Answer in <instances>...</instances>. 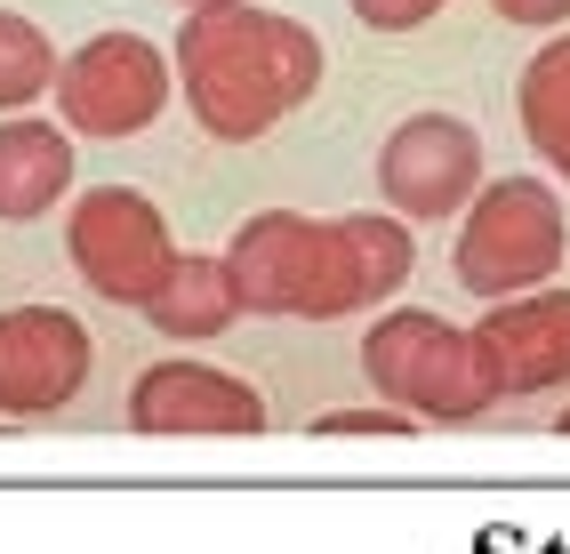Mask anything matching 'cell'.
<instances>
[{"instance_id":"13","label":"cell","mask_w":570,"mask_h":554,"mask_svg":"<svg viewBox=\"0 0 570 554\" xmlns=\"http://www.w3.org/2000/svg\"><path fill=\"white\" fill-rule=\"evenodd\" d=\"M522 129L570 177V41H547L522 72Z\"/></svg>"},{"instance_id":"8","label":"cell","mask_w":570,"mask_h":554,"mask_svg":"<svg viewBox=\"0 0 570 554\" xmlns=\"http://www.w3.org/2000/svg\"><path fill=\"white\" fill-rule=\"evenodd\" d=\"M129 426L137 434H265V402L249 378L217 362H154L129 386Z\"/></svg>"},{"instance_id":"1","label":"cell","mask_w":570,"mask_h":554,"mask_svg":"<svg viewBox=\"0 0 570 554\" xmlns=\"http://www.w3.org/2000/svg\"><path fill=\"white\" fill-rule=\"evenodd\" d=\"M242 314H314L337 321L354 306H377L410 281V234L377 209L354 217H297V209H257L225 249Z\"/></svg>"},{"instance_id":"16","label":"cell","mask_w":570,"mask_h":554,"mask_svg":"<svg viewBox=\"0 0 570 554\" xmlns=\"http://www.w3.org/2000/svg\"><path fill=\"white\" fill-rule=\"evenodd\" d=\"M346 9H354L362 24H377V32H410V24H426L442 0H346Z\"/></svg>"},{"instance_id":"14","label":"cell","mask_w":570,"mask_h":554,"mask_svg":"<svg viewBox=\"0 0 570 554\" xmlns=\"http://www.w3.org/2000/svg\"><path fill=\"white\" fill-rule=\"evenodd\" d=\"M41 89H57V49H49V32L17 17V9H0V113H17V105H32Z\"/></svg>"},{"instance_id":"9","label":"cell","mask_w":570,"mask_h":554,"mask_svg":"<svg viewBox=\"0 0 570 554\" xmlns=\"http://www.w3.org/2000/svg\"><path fill=\"white\" fill-rule=\"evenodd\" d=\"M89 378V329L57 306H17L0 314V410L41 418L65 410Z\"/></svg>"},{"instance_id":"11","label":"cell","mask_w":570,"mask_h":554,"mask_svg":"<svg viewBox=\"0 0 570 554\" xmlns=\"http://www.w3.org/2000/svg\"><path fill=\"white\" fill-rule=\"evenodd\" d=\"M72 194V129L9 113L0 121V217H41Z\"/></svg>"},{"instance_id":"6","label":"cell","mask_w":570,"mask_h":554,"mask_svg":"<svg viewBox=\"0 0 570 554\" xmlns=\"http://www.w3.org/2000/svg\"><path fill=\"white\" fill-rule=\"evenodd\" d=\"M177 65L145 32H97L57 65V113L81 137H137L169 113Z\"/></svg>"},{"instance_id":"7","label":"cell","mask_w":570,"mask_h":554,"mask_svg":"<svg viewBox=\"0 0 570 554\" xmlns=\"http://www.w3.org/2000/svg\"><path fill=\"white\" fill-rule=\"evenodd\" d=\"M377 185L402 217H450L474 201L482 185V145L450 113H410L386 145H377Z\"/></svg>"},{"instance_id":"18","label":"cell","mask_w":570,"mask_h":554,"mask_svg":"<svg viewBox=\"0 0 570 554\" xmlns=\"http://www.w3.org/2000/svg\"><path fill=\"white\" fill-rule=\"evenodd\" d=\"M562 434H570V410H562Z\"/></svg>"},{"instance_id":"12","label":"cell","mask_w":570,"mask_h":554,"mask_svg":"<svg viewBox=\"0 0 570 554\" xmlns=\"http://www.w3.org/2000/svg\"><path fill=\"white\" fill-rule=\"evenodd\" d=\"M145 321H154L161 338H177V346L234 329V321H242V298H234V274H225V257H185V266L169 274V289L145 306Z\"/></svg>"},{"instance_id":"4","label":"cell","mask_w":570,"mask_h":554,"mask_svg":"<svg viewBox=\"0 0 570 554\" xmlns=\"http://www.w3.org/2000/svg\"><path fill=\"white\" fill-rule=\"evenodd\" d=\"M65 249H72V266H81V281L97 298L137 306V314L154 306L169 289V274L185 266V249L169 241V217L145 201L137 185H89L65 217Z\"/></svg>"},{"instance_id":"15","label":"cell","mask_w":570,"mask_h":554,"mask_svg":"<svg viewBox=\"0 0 570 554\" xmlns=\"http://www.w3.org/2000/svg\"><path fill=\"white\" fill-rule=\"evenodd\" d=\"M314 434H417L410 426V410H330V418H314Z\"/></svg>"},{"instance_id":"10","label":"cell","mask_w":570,"mask_h":554,"mask_svg":"<svg viewBox=\"0 0 570 554\" xmlns=\"http://www.w3.org/2000/svg\"><path fill=\"white\" fill-rule=\"evenodd\" d=\"M474 354H482V369H490V386H499V394L570 386V289L490 306L482 329H474Z\"/></svg>"},{"instance_id":"19","label":"cell","mask_w":570,"mask_h":554,"mask_svg":"<svg viewBox=\"0 0 570 554\" xmlns=\"http://www.w3.org/2000/svg\"><path fill=\"white\" fill-rule=\"evenodd\" d=\"M194 9H202V0H194Z\"/></svg>"},{"instance_id":"5","label":"cell","mask_w":570,"mask_h":554,"mask_svg":"<svg viewBox=\"0 0 570 554\" xmlns=\"http://www.w3.org/2000/svg\"><path fill=\"white\" fill-rule=\"evenodd\" d=\"M562 257V201L547 194L539 177H507V185H482V201L466 209V234H459V281L474 298L507 306L522 298L530 281H547Z\"/></svg>"},{"instance_id":"2","label":"cell","mask_w":570,"mask_h":554,"mask_svg":"<svg viewBox=\"0 0 570 554\" xmlns=\"http://www.w3.org/2000/svg\"><path fill=\"white\" fill-rule=\"evenodd\" d=\"M177 81L217 145H249L322 89V41L257 0H202L177 32Z\"/></svg>"},{"instance_id":"17","label":"cell","mask_w":570,"mask_h":554,"mask_svg":"<svg viewBox=\"0 0 570 554\" xmlns=\"http://www.w3.org/2000/svg\"><path fill=\"white\" fill-rule=\"evenodd\" d=\"M499 9H507L514 24H562V17H570V0H499Z\"/></svg>"},{"instance_id":"3","label":"cell","mask_w":570,"mask_h":554,"mask_svg":"<svg viewBox=\"0 0 570 554\" xmlns=\"http://www.w3.org/2000/svg\"><path fill=\"white\" fill-rule=\"evenodd\" d=\"M362 369H370V386L386 394L394 410L442 418V426L482 418L490 402H499V386H490V369H482V354H474V329L442 321V314H417V306L370 321Z\"/></svg>"}]
</instances>
